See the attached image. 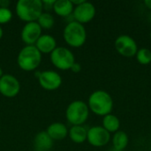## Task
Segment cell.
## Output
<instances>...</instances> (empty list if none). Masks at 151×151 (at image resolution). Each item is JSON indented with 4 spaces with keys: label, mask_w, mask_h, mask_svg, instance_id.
Instances as JSON below:
<instances>
[{
    "label": "cell",
    "mask_w": 151,
    "mask_h": 151,
    "mask_svg": "<svg viewBox=\"0 0 151 151\" xmlns=\"http://www.w3.org/2000/svg\"><path fill=\"white\" fill-rule=\"evenodd\" d=\"M88 106L89 111L94 114L104 117L111 113L113 110V100L108 92L96 90L89 96Z\"/></svg>",
    "instance_id": "obj_1"
},
{
    "label": "cell",
    "mask_w": 151,
    "mask_h": 151,
    "mask_svg": "<svg viewBox=\"0 0 151 151\" xmlns=\"http://www.w3.org/2000/svg\"><path fill=\"white\" fill-rule=\"evenodd\" d=\"M42 9L41 0H19L16 4L18 17L27 23L37 20L42 13Z\"/></svg>",
    "instance_id": "obj_2"
},
{
    "label": "cell",
    "mask_w": 151,
    "mask_h": 151,
    "mask_svg": "<svg viewBox=\"0 0 151 151\" xmlns=\"http://www.w3.org/2000/svg\"><path fill=\"white\" fill-rule=\"evenodd\" d=\"M42 53L35 45H27L19 53L17 62L20 69L29 72L35 70L41 64Z\"/></svg>",
    "instance_id": "obj_3"
},
{
    "label": "cell",
    "mask_w": 151,
    "mask_h": 151,
    "mask_svg": "<svg viewBox=\"0 0 151 151\" xmlns=\"http://www.w3.org/2000/svg\"><path fill=\"white\" fill-rule=\"evenodd\" d=\"M64 39L71 47H81L87 40V32L84 26L75 20L70 21L64 29Z\"/></svg>",
    "instance_id": "obj_4"
},
{
    "label": "cell",
    "mask_w": 151,
    "mask_h": 151,
    "mask_svg": "<svg viewBox=\"0 0 151 151\" xmlns=\"http://www.w3.org/2000/svg\"><path fill=\"white\" fill-rule=\"evenodd\" d=\"M89 115L88 104L81 100L72 102L66 108L65 117L69 123L73 126H82Z\"/></svg>",
    "instance_id": "obj_5"
},
{
    "label": "cell",
    "mask_w": 151,
    "mask_h": 151,
    "mask_svg": "<svg viewBox=\"0 0 151 151\" xmlns=\"http://www.w3.org/2000/svg\"><path fill=\"white\" fill-rule=\"evenodd\" d=\"M50 60L53 65L60 70L71 69L75 63L74 55L70 50L65 47H57L50 53Z\"/></svg>",
    "instance_id": "obj_6"
},
{
    "label": "cell",
    "mask_w": 151,
    "mask_h": 151,
    "mask_svg": "<svg viewBox=\"0 0 151 151\" xmlns=\"http://www.w3.org/2000/svg\"><path fill=\"white\" fill-rule=\"evenodd\" d=\"M114 46L118 53L126 58H133L138 51V46L135 40L128 35L118 36L114 42Z\"/></svg>",
    "instance_id": "obj_7"
},
{
    "label": "cell",
    "mask_w": 151,
    "mask_h": 151,
    "mask_svg": "<svg viewBox=\"0 0 151 151\" xmlns=\"http://www.w3.org/2000/svg\"><path fill=\"white\" fill-rule=\"evenodd\" d=\"M35 76L38 78L40 86L46 90H55L62 84L61 76L54 71L36 72Z\"/></svg>",
    "instance_id": "obj_8"
},
{
    "label": "cell",
    "mask_w": 151,
    "mask_h": 151,
    "mask_svg": "<svg viewBox=\"0 0 151 151\" xmlns=\"http://www.w3.org/2000/svg\"><path fill=\"white\" fill-rule=\"evenodd\" d=\"M111 134L101 126H95L88 130L87 141L94 147H104L109 143Z\"/></svg>",
    "instance_id": "obj_9"
},
{
    "label": "cell",
    "mask_w": 151,
    "mask_h": 151,
    "mask_svg": "<svg viewBox=\"0 0 151 151\" xmlns=\"http://www.w3.org/2000/svg\"><path fill=\"white\" fill-rule=\"evenodd\" d=\"M96 7L90 2H83L81 4L74 6L73 16L75 21L85 24L90 22L96 16Z\"/></svg>",
    "instance_id": "obj_10"
},
{
    "label": "cell",
    "mask_w": 151,
    "mask_h": 151,
    "mask_svg": "<svg viewBox=\"0 0 151 151\" xmlns=\"http://www.w3.org/2000/svg\"><path fill=\"white\" fill-rule=\"evenodd\" d=\"M20 90L18 79L12 74H4L0 78V94L6 97L16 96Z\"/></svg>",
    "instance_id": "obj_11"
},
{
    "label": "cell",
    "mask_w": 151,
    "mask_h": 151,
    "mask_svg": "<svg viewBox=\"0 0 151 151\" xmlns=\"http://www.w3.org/2000/svg\"><path fill=\"white\" fill-rule=\"evenodd\" d=\"M42 35V28L36 21L26 23L21 31V39L27 45H35Z\"/></svg>",
    "instance_id": "obj_12"
},
{
    "label": "cell",
    "mask_w": 151,
    "mask_h": 151,
    "mask_svg": "<svg viewBox=\"0 0 151 151\" xmlns=\"http://www.w3.org/2000/svg\"><path fill=\"white\" fill-rule=\"evenodd\" d=\"M35 47L41 53H51L57 48V42L50 35H42L37 40Z\"/></svg>",
    "instance_id": "obj_13"
},
{
    "label": "cell",
    "mask_w": 151,
    "mask_h": 151,
    "mask_svg": "<svg viewBox=\"0 0 151 151\" xmlns=\"http://www.w3.org/2000/svg\"><path fill=\"white\" fill-rule=\"evenodd\" d=\"M53 146V140L49 136L46 131L38 133L34 140L35 151H50Z\"/></svg>",
    "instance_id": "obj_14"
},
{
    "label": "cell",
    "mask_w": 151,
    "mask_h": 151,
    "mask_svg": "<svg viewBox=\"0 0 151 151\" xmlns=\"http://www.w3.org/2000/svg\"><path fill=\"white\" fill-rule=\"evenodd\" d=\"M46 133L54 141H61L68 135V130L65 125L60 122H55L50 125L47 128Z\"/></svg>",
    "instance_id": "obj_15"
},
{
    "label": "cell",
    "mask_w": 151,
    "mask_h": 151,
    "mask_svg": "<svg viewBox=\"0 0 151 151\" xmlns=\"http://www.w3.org/2000/svg\"><path fill=\"white\" fill-rule=\"evenodd\" d=\"M52 9L58 16L69 17L73 12L74 5L72 4L71 0H57Z\"/></svg>",
    "instance_id": "obj_16"
},
{
    "label": "cell",
    "mask_w": 151,
    "mask_h": 151,
    "mask_svg": "<svg viewBox=\"0 0 151 151\" xmlns=\"http://www.w3.org/2000/svg\"><path fill=\"white\" fill-rule=\"evenodd\" d=\"M68 135L74 143L81 144L87 141L88 130L82 126H73L68 131Z\"/></svg>",
    "instance_id": "obj_17"
},
{
    "label": "cell",
    "mask_w": 151,
    "mask_h": 151,
    "mask_svg": "<svg viewBox=\"0 0 151 151\" xmlns=\"http://www.w3.org/2000/svg\"><path fill=\"white\" fill-rule=\"evenodd\" d=\"M102 127L106 131H108L110 134L111 133H116V132L119 131L120 120L117 116L110 113V114L104 117V119H103V126Z\"/></svg>",
    "instance_id": "obj_18"
},
{
    "label": "cell",
    "mask_w": 151,
    "mask_h": 151,
    "mask_svg": "<svg viewBox=\"0 0 151 151\" xmlns=\"http://www.w3.org/2000/svg\"><path fill=\"white\" fill-rule=\"evenodd\" d=\"M129 142V137L124 131H118L114 133L112 137V145L117 151L124 150Z\"/></svg>",
    "instance_id": "obj_19"
},
{
    "label": "cell",
    "mask_w": 151,
    "mask_h": 151,
    "mask_svg": "<svg viewBox=\"0 0 151 151\" xmlns=\"http://www.w3.org/2000/svg\"><path fill=\"white\" fill-rule=\"evenodd\" d=\"M54 18L49 12H42L37 19V23L41 27V28L50 29L54 26Z\"/></svg>",
    "instance_id": "obj_20"
},
{
    "label": "cell",
    "mask_w": 151,
    "mask_h": 151,
    "mask_svg": "<svg viewBox=\"0 0 151 151\" xmlns=\"http://www.w3.org/2000/svg\"><path fill=\"white\" fill-rule=\"evenodd\" d=\"M135 57L141 65H149L151 62V50L147 48L139 49Z\"/></svg>",
    "instance_id": "obj_21"
},
{
    "label": "cell",
    "mask_w": 151,
    "mask_h": 151,
    "mask_svg": "<svg viewBox=\"0 0 151 151\" xmlns=\"http://www.w3.org/2000/svg\"><path fill=\"white\" fill-rule=\"evenodd\" d=\"M12 18V12L9 8L0 7V24L8 23Z\"/></svg>",
    "instance_id": "obj_22"
},
{
    "label": "cell",
    "mask_w": 151,
    "mask_h": 151,
    "mask_svg": "<svg viewBox=\"0 0 151 151\" xmlns=\"http://www.w3.org/2000/svg\"><path fill=\"white\" fill-rule=\"evenodd\" d=\"M56 0H42V7L45 9V10H50L51 8H53V4H55Z\"/></svg>",
    "instance_id": "obj_23"
},
{
    "label": "cell",
    "mask_w": 151,
    "mask_h": 151,
    "mask_svg": "<svg viewBox=\"0 0 151 151\" xmlns=\"http://www.w3.org/2000/svg\"><path fill=\"white\" fill-rule=\"evenodd\" d=\"M71 70L73 72V73H79V72H81V65L79 64V63H74L73 65V66L71 67Z\"/></svg>",
    "instance_id": "obj_24"
},
{
    "label": "cell",
    "mask_w": 151,
    "mask_h": 151,
    "mask_svg": "<svg viewBox=\"0 0 151 151\" xmlns=\"http://www.w3.org/2000/svg\"><path fill=\"white\" fill-rule=\"evenodd\" d=\"M144 4L146 5V7L148 9L151 10V0H145L144 1Z\"/></svg>",
    "instance_id": "obj_25"
},
{
    "label": "cell",
    "mask_w": 151,
    "mask_h": 151,
    "mask_svg": "<svg viewBox=\"0 0 151 151\" xmlns=\"http://www.w3.org/2000/svg\"><path fill=\"white\" fill-rule=\"evenodd\" d=\"M3 34H4L3 29H2V27H0V39H1V38H2V36H3Z\"/></svg>",
    "instance_id": "obj_26"
},
{
    "label": "cell",
    "mask_w": 151,
    "mask_h": 151,
    "mask_svg": "<svg viewBox=\"0 0 151 151\" xmlns=\"http://www.w3.org/2000/svg\"><path fill=\"white\" fill-rule=\"evenodd\" d=\"M3 75H4V74H3V70H2V68L0 67V78H1Z\"/></svg>",
    "instance_id": "obj_27"
},
{
    "label": "cell",
    "mask_w": 151,
    "mask_h": 151,
    "mask_svg": "<svg viewBox=\"0 0 151 151\" xmlns=\"http://www.w3.org/2000/svg\"><path fill=\"white\" fill-rule=\"evenodd\" d=\"M149 19H150V21L151 22V12L150 13V15H149Z\"/></svg>",
    "instance_id": "obj_28"
},
{
    "label": "cell",
    "mask_w": 151,
    "mask_h": 151,
    "mask_svg": "<svg viewBox=\"0 0 151 151\" xmlns=\"http://www.w3.org/2000/svg\"><path fill=\"white\" fill-rule=\"evenodd\" d=\"M150 40H151V31H150Z\"/></svg>",
    "instance_id": "obj_29"
}]
</instances>
